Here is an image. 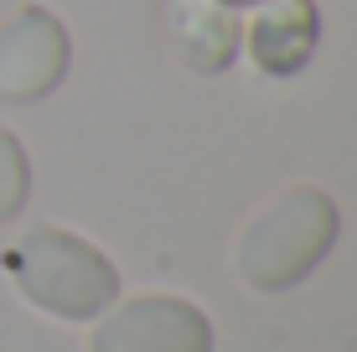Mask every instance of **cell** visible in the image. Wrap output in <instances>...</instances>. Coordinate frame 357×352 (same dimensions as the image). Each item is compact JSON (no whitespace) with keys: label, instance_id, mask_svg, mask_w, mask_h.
I'll use <instances>...</instances> for the list:
<instances>
[{"label":"cell","instance_id":"cell-8","mask_svg":"<svg viewBox=\"0 0 357 352\" xmlns=\"http://www.w3.org/2000/svg\"><path fill=\"white\" fill-rule=\"evenodd\" d=\"M223 6H233V10H238V6H259V0H223Z\"/></svg>","mask_w":357,"mask_h":352},{"label":"cell","instance_id":"cell-2","mask_svg":"<svg viewBox=\"0 0 357 352\" xmlns=\"http://www.w3.org/2000/svg\"><path fill=\"white\" fill-rule=\"evenodd\" d=\"M0 275L31 311L52 321H93L119 296V270L109 254L57 223L21 228L0 249Z\"/></svg>","mask_w":357,"mask_h":352},{"label":"cell","instance_id":"cell-5","mask_svg":"<svg viewBox=\"0 0 357 352\" xmlns=\"http://www.w3.org/2000/svg\"><path fill=\"white\" fill-rule=\"evenodd\" d=\"M254 16L238 26V47L264 78H295L311 63L321 42V10L316 0H259L249 6Z\"/></svg>","mask_w":357,"mask_h":352},{"label":"cell","instance_id":"cell-4","mask_svg":"<svg viewBox=\"0 0 357 352\" xmlns=\"http://www.w3.org/2000/svg\"><path fill=\"white\" fill-rule=\"evenodd\" d=\"M68 26L47 6H16L0 21V93L36 104L68 72Z\"/></svg>","mask_w":357,"mask_h":352},{"label":"cell","instance_id":"cell-7","mask_svg":"<svg viewBox=\"0 0 357 352\" xmlns=\"http://www.w3.org/2000/svg\"><path fill=\"white\" fill-rule=\"evenodd\" d=\"M26 192H31V166H26V151L21 140L0 125V223L16 217L26 208Z\"/></svg>","mask_w":357,"mask_h":352},{"label":"cell","instance_id":"cell-3","mask_svg":"<svg viewBox=\"0 0 357 352\" xmlns=\"http://www.w3.org/2000/svg\"><path fill=\"white\" fill-rule=\"evenodd\" d=\"M83 352H218V332L207 311L171 290L114 296L89 321Z\"/></svg>","mask_w":357,"mask_h":352},{"label":"cell","instance_id":"cell-1","mask_svg":"<svg viewBox=\"0 0 357 352\" xmlns=\"http://www.w3.org/2000/svg\"><path fill=\"white\" fill-rule=\"evenodd\" d=\"M337 234H342L337 202L321 187L295 181L243 217L228 249V270L254 296H285L321 270V259L337 249Z\"/></svg>","mask_w":357,"mask_h":352},{"label":"cell","instance_id":"cell-6","mask_svg":"<svg viewBox=\"0 0 357 352\" xmlns=\"http://www.w3.org/2000/svg\"><path fill=\"white\" fill-rule=\"evenodd\" d=\"M166 42L187 72H228L238 57V16L223 0H166Z\"/></svg>","mask_w":357,"mask_h":352}]
</instances>
